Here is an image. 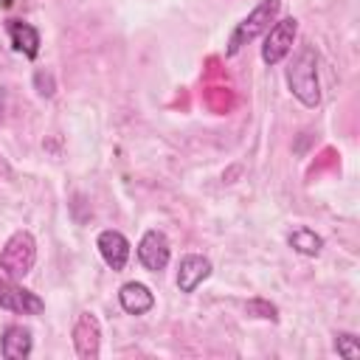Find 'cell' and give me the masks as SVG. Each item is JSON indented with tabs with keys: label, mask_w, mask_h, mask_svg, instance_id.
Masks as SVG:
<instances>
[{
	"label": "cell",
	"mask_w": 360,
	"mask_h": 360,
	"mask_svg": "<svg viewBox=\"0 0 360 360\" xmlns=\"http://www.w3.org/2000/svg\"><path fill=\"white\" fill-rule=\"evenodd\" d=\"M287 87L290 93L304 104V107H318L321 104V82H318V53L304 45L290 68H287Z\"/></svg>",
	"instance_id": "1"
},
{
	"label": "cell",
	"mask_w": 360,
	"mask_h": 360,
	"mask_svg": "<svg viewBox=\"0 0 360 360\" xmlns=\"http://www.w3.org/2000/svg\"><path fill=\"white\" fill-rule=\"evenodd\" d=\"M34 262H37V239L31 236V231H14L0 250V270L8 278L20 281L31 273Z\"/></svg>",
	"instance_id": "2"
},
{
	"label": "cell",
	"mask_w": 360,
	"mask_h": 360,
	"mask_svg": "<svg viewBox=\"0 0 360 360\" xmlns=\"http://www.w3.org/2000/svg\"><path fill=\"white\" fill-rule=\"evenodd\" d=\"M278 11H281V0H262V3H259V6H256V8H253L236 28H233L225 53L233 56V53L242 51V45H248L250 39H256L259 34H264V31L270 28V22L278 17Z\"/></svg>",
	"instance_id": "3"
},
{
	"label": "cell",
	"mask_w": 360,
	"mask_h": 360,
	"mask_svg": "<svg viewBox=\"0 0 360 360\" xmlns=\"http://www.w3.org/2000/svg\"><path fill=\"white\" fill-rule=\"evenodd\" d=\"M295 34H298V20H295V17H284V20L273 22V25L264 31L262 59H264L267 65H278V62L292 51Z\"/></svg>",
	"instance_id": "4"
},
{
	"label": "cell",
	"mask_w": 360,
	"mask_h": 360,
	"mask_svg": "<svg viewBox=\"0 0 360 360\" xmlns=\"http://www.w3.org/2000/svg\"><path fill=\"white\" fill-rule=\"evenodd\" d=\"M0 309L20 315H39L45 309V301L37 292L20 287L14 278H0Z\"/></svg>",
	"instance_id": "5"
},
{
	"label": "cell",
	"mask_w": 360,
	"mask_h": 360,
	"mask_svg": "<svg viewBox=\"0 0 360 360\" xmlns=\"http://www.w3.org/2000/svg\"><path fill=\"white\" fill-rule=\"evenodd\" d=\"M73 346L82 360H96L101 352V323L93 312H82L73 323Z\"/></svg>",
	"instance_id": "6"
},
{
	"label": "cell",
	"mask_w": 360,
	"mask_h": 360,
	"mask_svg": "<svg viewBox=\"0 0 360 360\" xmlns=\"http://www.w3.org/2000/svg\"><path fill=\"white\" fill-rule=\"evenodd\" d=\"M169 259H172L169 239H166L160 231H146V233L141 236V242H138V262H141L146 270L160 273V270H166Z\"/></svg>",
	"instance_id": "7"
},
{
	"label": "cell",
	"mask_w": 360,
	"mask_h": 360,
	"mask_svg": "<svg viewBox=\"0 0 360 360\" xmlns=\"http://www.w3.org/2000/svg\"><path fill=\"white\" fill-rule=\"evenodd\" d=\"M96 248H98V253H101V259H104V264L110 270H124L127 267V262H129V242H127V236L121 231H112V228L101 231L98 239H96Z\"/></svg>",
	"instance_id": "8"
},
{
	"label": "cell",
	"mask_w": 360,
	"mask_h": 360,
	"mask_svg": "<svg viewBox=\"0 0 360 360\" xmlns=\"http://www.w3.org/2000/svg\"><path fill=\"white\" fill-rule=\"evenodd\" d=\"M211 276V262L205 256L188 253L180 259V270H177V290L180 292H194L205 278Z\"/></svg>",
	"instance_id": "9"
},
{
	"label": "cell",
	"mask_w": 360,
	"mask_h": 360,
	"mask_svg": "<svg viewBox=\"0 0 360 360\" xmlns=\"http://www.w3.org/2000/svg\"><path fill=\"white\" fill-rule=\"evenodd\" d=\"M34 349V340H31V332L20 323H11L3 329V338H0V352L6 360H22L28 357Z\"/></svg>",
	"instance_id": "10"
},
{
	"label": "cell",
	"mask_w": 360,
	"mask_h": 360,
	"mask_svg": "<svg viewBox=\"0 0 360 360\" xmlns=\"http://www.w3.org/2000/svg\"><path fill=\"white\" fill-rule=\"evenodd\" d=\"M118 301H121L124 312H129V315H146L155 307L152 290L146 284H141V281H127L121 287V292H118Z\"/></svg>",
	"instance_id": "11"
},
{
	"label": "cell",
	"mask_w": 360,
	"mask_h": 360,
	"mask_svg": "<svg viewBox=\"0 0 360 360\" xmlns=\"http://www.w3.org/2000/svg\"><path fill=\"white\" fill-rule=\"evenodd\" d=\"M6 31H8L11 45H14L17 53H22L28 59H34L39 53V31L34 25H28L22 20H8L6 22Z\"/></svg>",
	"instance_id": "12"
},
{
	"label": "cell",
	"mask_w": 360,
	"mask_h": 360,
	"mask_svg": "<svg viewBox=\"0 0 360 360\" xmlns=\"http://www.w3.org/2000/svg\"><path fill=\"white\" fill-rule=\"evenodd\" d=\"M287 242H290L292 250H298V253H304V256H318L321 248H323V239H321L315 231H309V228H295V231L287 236Z\"/></svg>",
	"instance_id": "13"
},
{
	"label": "cell",
	"mask_w": 360,
	"mask_h": 360,
	"mask_svg": "<svg viewBox=\"0 0 360 360\" xmlns=\"http://www.w3.org/2000/svg\"><path fill=\"white\" fill-rule=\"evenodd\" d=\"M335 352H338L340 357H346V360H357V357H360V340H357V335H352V332H338V335H335Z\"/></svg>",
	"instance_id": "14"
},
{
	"label": "cell",
	"mask_w": 360,
	"mask_h": 360,
	"mask_svg": "<svg viewBox=\"0 0 360 360\" xmlns=\"http://www.w3.org/2000/svg\"><path fill=\"white\" fill-rule=\"evenodd\" d=\"M245 312L248 315H253V318H264V321H278V309L273 307V304H267V301H262V298H253V301H248L245 304Z\"/></svg>",
	"instance_id": "15"
},
{
	"label": "cell",
	"mask_w": 360,
	"mask_h": 360,
	"mask_svg": "<svg viewBox=\"0 0 360 360\" xmlns=\"http://www.w3.org/2000/svg\"><path fill=\"white\" fill-rule=\"evenodd\" d=\"M34 87H37V93H39V96L51 98V96L56 93V82H53V73H51V70H37V73H34Z\"/></svg>",
	"instance_id": "16"
},
{
	"label": "cell",
	"mask_w": 360,
	"mask_h": 360,
	"mask_svg": "<svg viewBox=\"0 0 360 360\" xmlns=\"http://www.w3.org/2000/svg\"><path fill=\"white\" fill-rule=\"evenodd\" d=\"M3 104H6V90L0 87V118H3Z\"/></svg>",
	"instance_id": "17"
}]
</instances>
